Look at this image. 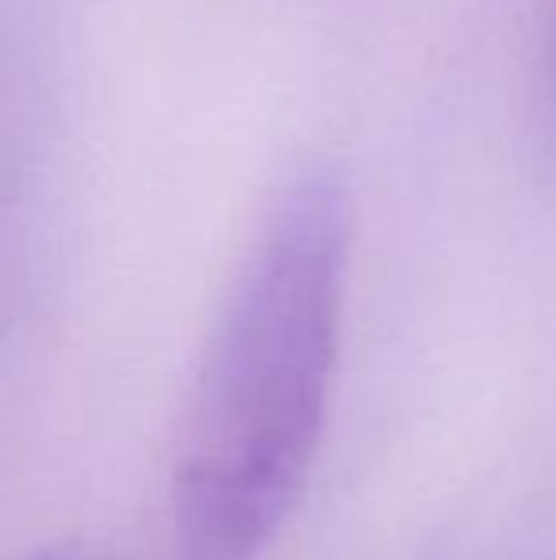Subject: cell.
<instances>
[{"instance_id": "3957f363", "label": "cell", "mask_w": 556, "mask_h": 560, "mask_svg": "<svg viewBox=\"0 0 556 560\" xmlns=\"http://www.w3.org/2000/svg\"><path fill=\"white\" fill-rule=\"evenodd\" d=\"M31 560H84V557H73V553H38Z\"/></svg>"}, {"instance_id": "7a4b0ae2", "label": "cell", "mask_w": 556, "mask_h": 560, "mask_svg": "<svg viewBox=\"0 0 556 560\" xmlns=\"http://www.w3.org/2000/svg\"><path fill=\"white\" fill-rule=\"evenodd\" d=\"M527 138H530V156H534L537 168L556 176V0L542 31L534 77H530Z\"/></svg>"}, {"instance_id": "6da1fadb", "label": "cell", "mask_w": 556, "mask_h": 560, "mask_svg": "<svg viewBox=\"0 0 556 560\" xmlns=\"http://www.w3.org/2000/svg\"><path fill=\"white\" fill-rule=\"evenodd\" d=\"M351 191L309 168L268 210L202 351L171 472L179 560H260L294 511L332 408Z\"/></svg>"}]
</instances>
